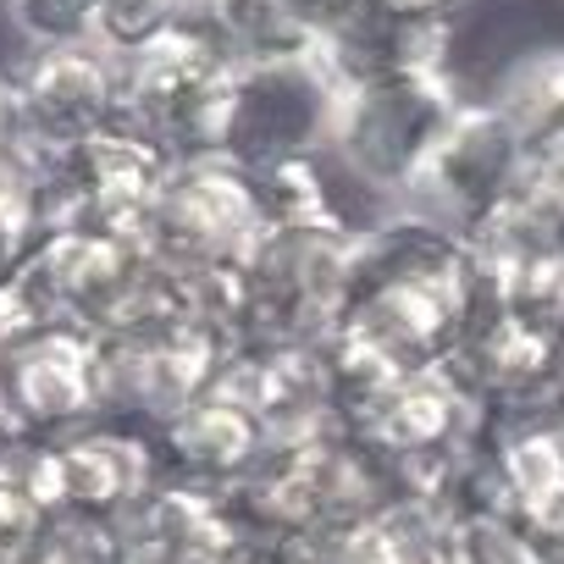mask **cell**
I'll list each match as a JSON object with an SVG mask.
<instances>
[{"mask_svg":"<svg viewBox=\"0 0 564 564\" xmlns=\"http://www.w3.org/2000/svg\"><path fill=\"white\" fill-rule=\"evenodd\" d=\"M56 470H62V498H78V503H117L144 487V454L117 437L56 454Z\"/></svg>","mask_w":564,"mask_h":564,"instance_id":"obj_12","label":"cell"},{"mask_svg":"<svg viewBox=\"0 0 564 564\" xmlns=\"http://www.w3.org/2000/svg\"><path fill=\"white\" fill-rule=\"evenodd\" d=\"M260 232H265V199L254 172H243L227 155H188L172 166L155 199L144 254H155L177 276L232 271L249 260Z\"/></svg>","mask_w":564,"mask_h":564,"instance_id":"obj_3","label":"cell"},{"mask_svg":"<svg viewBox=\"0 0 564 564\" xmlns=\"http://www.w3.org/2000/svg\"><path fill=\"white\" fill-rule=\"evenodd\" d=\"M23 322H29V311H23L18 289H0V349H7V344L23 333Z\"/></svg>","mask_w":564,"mask_h":564,"instance_id":"obj_16","label":"cell"},{"mask_svg":"<svg viewBox=\"0 0 564 564\" xmlns=\"http://www.w3.org/2000/svg\"><path fill=\"white\" fill-rule=\"evenodd\" d=\"M188 18L238 67L316 56V18L300 0H188Z\"/></svg>","mask_w":564,"mask_h":564,"instance_id":"obj_7","label":"cell"},{"mask_svg":"<svg viewBox=\"0 0 564 564\" xmlns=\"http://www.w3.org/2000/svg\"><path fill=\"white\" fill-rule=\"evenodd\" d=\"M172 443H177L183 459H194V465H205V470H238V465H249L254 448L265 443V426H260L243 404H232L227 393L210 388L205 399H194V404L172 421Z\"/></svg>","mask_w":564,"mask_h":564,"instance_id":"obj_11","label":"cell"},{"mask_svg":"<svg viewBox=\"0 0 564 564\" xmlns=\"http://www.w3.org/2000/svg\"><path fill=\"white\" fill-rule=\"evenodd\" d=\"M300 7L316 18V34H322V23H327V18H338L344 7H355V0H300Z\"/></svg>","mask_w":564,"mask_h":564,"instance_id":"obj_18","label":"cell"},{"mask_svg":"<svg viewBox=\"0 0 564 564\" xmlns=\"http://www.w3.org/2000/svg\"><path fill=\"white\" fill-rule=\"evenodd\" d=\"M12 111L40 150H78L122 122V62L100 45L40 51L12 89Z\"/></svg>","mask_w":564,"mask_h":564,"instance_id":"obj_6","label":"cell"},{"mask_svg":"<svg viewBox=\"0 0 564 564\" xmlns=\"http://www.w3.org/2000/svg\"><path fill=\"white\" fill-rule=\"evenodd\" d=\"M520 177H525V150L514 128L503 122V111L465 106L404 199H410V216H426L459 238H476L520 194Z\"/></svg>","mask_w":564,"mask_h":564,"instance_id":"obj_5","label":"cell"},{"mask_svg":"<svg viewBox=\"0 0 564 564\" xmlns=\"http://www.w3.org/2000/svg\"><path fill=\"white\" fill-rule=\"evenodd\" d=\"M492 106L514 128L525 161L564 155V51H531L514 62Z\"/></svg>","mask_w":564,"mask_h":564,"instance_id":"obj_9","label":"cell"},{"mask_svg":"<svg viewBox=\"0 0 564 564\" xmlns=\"http://www.w3.org/2000/svg\"><path fill=\"white\" fill-rule=\"evenodd\" d=\"M377 7H388V12H399V18H421V23H432V18H448L454 0H377Z\"/></svg>","mask_w":564,"mask_h":564,"instance_id":"obj_17","label":"cell"},{"mask_svg":"<svg viewBox=\"0 0 564 564\" xmlns=\"http://www.w3.org/2000/svg\"><path fill=\"white\" fill-rule=\"evenodd\" d=\"M465 100L443 73H399L360 89H344L338 128H333V161L371 194H410L448 128L459 122Z\"/></svg>","mask_w":564,"mask_h":564,"instance_id":"obj_1","label":"cell"},{"mask_svg":"<svg viewBox=\"0 0 564 564\" xmlns=\"http://www.w3.org/2000/svg\"><path fill=\"white\" fill-rule=\"evenodd\" d=\"M12 34L40 56V51H67V45H95L100 34V0H0Z\"/></svg>","mask_w":564,"mask_h":564,"instance_id":"obj_13","label":"cell"},{"mask_svg":"<svg viewBox=\"0 0 564 564\" xmlns=\"http://www.w3.org/2000/svg\"><path fill=\"white\" fill-rule=\"evenodd\" d=\"M188 18V0H100V34L95 45L111 51L117 62L139 56L161 34H172Z\"/></svg>","mask_w":564,"mask_h":564,"instance_id":"obj_14","label":"cell"},{"mask_svg":"<svg viewBox=\"0 0 564 564\" xmlns=\"http://www.w3.org/2000/svg\"><path fill=\"white\" fill-rule=\"evenodd\" d=\"M232 84L238 62L194 18H183L172 34L122 62V122L172 161L216 155Z\"/></svg>","mask_w":564,"mask_h":564,"instance_id":"obj_2","label":"cell"},{"mask_svg":"<svg viewBox=\"0 0 564 564\" xmlns=\"http://www.w3.org/2000/svg\"><path fill=\"white\" fill-rule=\"evenodd\" d=\"M498 481L520 520L542 536H564V426H531L503 443Z\"/></svg>","mask_w":564,"mask_h":564,"instance_id":"obj_8","label":"cell"},{"mask_svg":"<svg viewBox=\"0 0 564 564\" xmlns=\"http://www.w3.org/2000/svg\"><path fill=\"white\" fill-rule=\"evenodd\" d=\"M338 100H344V89L322 67V56L238 67L216 155L238 161L243 172H265V166H282V161L322 155V150H333Z\"/></svg>","mask_w":564,"mask_h":564,"instance_id":"obj_4","label":"cell"},{"mask_svg":"<svg viewBox=\"0 0 564 564\" xmlns=\"http://www.w3.org/2000/svg\"><path fill=\"white\" fill-rule=\"evenodd\" d=\"M18 399L34 415H73L95 399V349L84 338L51 333L18 355Z\"/></svg>","mask_w":564,"mask_h":564,"instance_id":"obj_10","label":"cell"},{"mask_svg":"<svg viewBox=\"0 0 564 564\" xmlns=\"http://www.w3.org/2000/svg\"><path fill=\"white\" fill-rule=\"evenodd\" d=\"M40 183L29 172H18L12 161H0V271L18 260V249L29 243L34 221H40Z\"/></svg>","mask_w":564,"mask_h":564,"instance_id":"obj_15","label":"cell"}]
</instances>
